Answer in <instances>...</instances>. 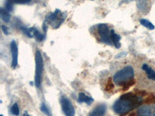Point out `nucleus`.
<instances>
[{
	"instance_id": "obj_19",
	"label": "nucleus",
	"mask_w": 155,
	"mask_h": 116,
	"mask_svg": "<svg viewBox=\"0 0 155 116\" xmlns=\"http://www.w3.org/2000/svg\"><path fill=\"white\" fill-rule=\"evenodd\" d=\"M135 84V80L134 79H132L130 80V81H128V82H126L125 84L123 86V90H124V91H126V90H128V89L130 88V87H132L133 85Z\"/></svg>"
},
{
	"instance_id": "obj_18",
	"label": "nucleus",
	"mask_w": 155,
	"mask_h": 116,
	"mask_svg": "<svg viewBox=\"0 0 155 116\" xmlns=\"http://www.w3.org/2000/svg\"><path fill=\"white\" fill-rule=\"evenodd\" d=\"M11 112L15 116L19 115V105H18L17 103H15V104L12 106Z\"/></svg>"
},
{
	"instance_id": "obj_4",
	"label": "nucleus",
	"mask_w": 155,
	"mask_h": 116,
	"mask_svg": "<svg viewBox=\"0 0 155 116\" xmlns=\"http://www.w3.org/2000/svg\"><path fill=\"white\" fill-rule=\"evenodd\" d=\"M65 19V15L59 10H56L54 12L46 15L44 23L50 25L54 29H57L60 26Z\"/></svg>"
},
{
	"instance_id": "obj_3",
	"label": "nucleus",
	"mask_w": 155,
	"mask_h": 116,
	"mask_svg": "<svg viewBox=\"0 0 155 116\" xmlns=\"http://www.w3.org/2000/svg\"><path fill=\"white\" fill-rule=\"evenodd\" d=\"M35 63H36V71H35V85L37 87H41L42 83V76L44 71V60L42 54L40 50H37L35 54Z\"/></svg>"
},
{
	"instance_id": "obj_11",
	"label": "nucleus",
	"mask_w": 155,
	"mask_h": 116,
	"mask_svg": "<svg viewBox=\"0 0 155 116\" xmlns=\"http://www.w3.org/2000/svg\"><path fill=\"white\" fill-rule=\"evenodd\" d=\"M78 101L79 103L85 102L87 104H89V105H90L94 101V100H93L92 98L88 96V95H86L84 93H79L78 98Z\"/></svg>"
},
{
	"instance_id": "obj_16",
	"label": "nucleus",
	"mask_w": 155,
	"mask_h": 116,
	"mask_svg": "<svg viewBox=\"0 0 155 116\" xmlns=\"http://www.w3.org/2000/svg\"><path fill=\"white\" fill-rule=\"evenodd\" d=\"M140 23L141 25H143V26L147 28V29H151V30H153V29H155V26H154V24L152 23L149 21V20H147L146 19H140Z\"/></svg>"
},
{
	"instance_id": "obj_12",
	"label": "nucleus",
	"mask_w": 155,
	"mask_h": 116,
	"mask_svg": "<svg viewBox=\"0 0 155 116\" xmlns=\"http://www.w3.org/2000/svg\"><path fill=\"white\" fill-rule=\"evenodd\" d=\"M111 40H112V44L116 46V48H120L121 43H120V40L121 37L119 34L115 33L114 30H111Z\"/></svg>"
},
{
	"instance_id": "obj_7",
	"label": "nucleus",
	"mask_w": 155,
	"mask_h": 116,
	"mask_svg": "<svg viewBox=\"0 0 155 116\" xmlns=\"http://www.w3.org/2000/svg\"><path fill=\"white\" fill-rule=\"evenodd\" d=\"M10 50H11L12 56V68L15 69L18 64V46L15 40H13L10 43Z\"/></svg>"
},
{
	"instance_id": "obj_20",
	"label": "nucleus",
	"mask_w": 155,
	"mask_h": 116,
	"mask_svg": "<svg viewBox=\"0 0 155 116\" xmlns=\"http://www.w3.org/2000/svg\"><path fill=\"white\" fill-rule=\"evenodd\" d=\"M13 2H12L11 0H6V4H5V9L7 11L11 12L13 10Z\"/></svg>"
},
{
	"instance_id": "obj_24",
	"label": "nucleus",
	"mask_w": 155,
	"mask_h": 116,
	"mask_svg": "<svg viewBox=\"0 0 155 116\" xmlns=\"http://www.w3.org/2000/svg\"><path fill=\"white\" fill-rule=\"evenodd\" d=\"M2 31H3V33H5L6 35H8L9 34V29H8V28L6 26H5L4 25L2 26Z\"/></svg>"
},
{
	"instance_id": "obj_8",
	"label": "nucleus",
	"mask_w": 155,
	"mask_h": 116,
	"mask_svg": "<svg viewBox=\"0 0 155 116\" xmlns=\"http://www.w3.org/2000/svg\"><path fill=\"white\" fill-rule=\"evenodd\" d=\"M106 112V105L104 104H98L89 113V116H104Z\"/></svg>"
},
{
	"instance_id": "obj_1",
	"label": "nucleus",
	"mask_w": 155,
	"mask_h": 116,
	"mask_svg": "<svg viewBox=\"0 0 155 116\" xmlns=\"http://www.w3.org/2000/svg\"><path fill=\"white\" fill-rule=\"evenodd\" d=\"M134 78V68L127 66L118 70L113 76V82L119 86H123L126 82Z\"/></svg>"
},
{
	"instance_id": "obj_10",
	"label": "nucleus",
	"mask_w": 155,
	"mask_h": 116,
	"mask_svg": "<svg viewBox=\"0 0 155 116\" xmlns=\"http://www.w3.org/2000/svg\"><path fill=\"white\" fill-rule=\"evenodd\" d=\"M142 70H144L147 74L148 79L152 80V81H155V70L154 69L147 65V64H143L142 65Z\"/></svg>"
},
{
	"instance_id": "obj_5",
	"label": "nucleus",
	"mask_w": 155,
	"mask_h": 116,
	"mask_svg": "<svg viewBox=\"0 0 155 116\" xmlns=\"http://www.w3.org/2000/svg\"><path fill=\"white\" fill-rule=\"evenodd\" d=\"M98 33L100 36L101 40L104 43L108 45H112V42L111 40V30H109L106 24H99L98 26Z\"/></svg>"
},
{
	"instance_id": "obj_21",
	"label": "nucleus",
	"mask_w": 155,
	"mask_h": 116,
	"mask_svg": "<svg viewBox=\"0 0 155 116\" xmlns=\"http://www.w3.org/2000/svg\"><path fill=\"white\" fill-rule=\"evenodd\" d=\"M146 103H155V95H151L144 100Z\"/></svg>"
},
{
	"instance_id": "obj_26",
	"label": "nucleus",
	"mask_w": 155,
	"mask_h": 116,
	"mask_svg": "<svg viewBox=\"0 0 155 116\" xmlns=\"http://www.w3.org/2000/svg\"><path fill=\"white\" fill-rule=\"evenodd\" d=\"M130 116H137V115L136 114V113H131Z\"/></svg>"
},
{
	"instance_id": "obj_23",
	"label": "nucleus",
	"mask_w": 155,
	"mask_h": 116,
	"mask_svg": "<svg viewBox=\"0 0 155 116\" xmlns=\"http://www.w3.org/2000/svg\"><path fill=\"white\" fill-rule=\"evenodd\" d=\"M15 4H27L31 2V0H11Z\"/></svg>"
},
{
	"instance_id": "obj_15",
	"label": "nucleus",
	"mask_w": 155,
	"mask_h": 116,
	"mask_svg": "<svg viewBox=\"0 0 155 116\" xmlns=\"http://www.w3.org/2000/svg\"><path fill=\"white\" fill-rule=\"evenodd\" d=\"M31 29H32V32H33V37L37 39V41H42L44 39L45 35L44 33H41L38 29L34 28V27H31Z\"/></svg>"
},
{
	"instance_id": "obj_6",
	"label": "nucleus",
	"mask_w": 155,
	"mask_h": 116,
	"mask_svg": "<svg viewBox=\"0 0 155 116\" xmlns=\"http://www.w3.org/2000/svg\"><path fill=\"white\" fill-rule=\"evenodd\" d=\"M61 104L62 111L65 116H75V110L71 101L66 97L62 96L61 98Z\"/></svg>"
},
{
	"instance_id": "obj_22",
	"label": "nucleus",
	"mask_w": 155,
	"mask_h": 116,
	"mask_svg": "<svg viewBox=\"0 0 155 116\" xmlns=\"http://www.w3.org/2000/svg\"><path fill=\"white\" fill-rule=\"evenodd\" d=\"M41 112H42L43 113H44V114L50 115V112H49L48 108H47V107L46 106V104H44V103H43V104H41Z\"/></svg>"
},
{
	"instance_id": "obj_13",
	"label": "nucleus",
	"mask_w": 155,
	"mask_h": 116,
	"mask_svg": "<svg viewBox=\"0 0 155 116\" xmlns=\"http://www.w3.org/2000/svg\"><path fill=\"white\" fill-rule=\"evenodd\" d=\"M137 116H151V110L148 106H141L138 108Z\"/></svg>"
},
{
	"instance_id": "obj_17",
	"label": "nucleus",
	"mask_w": 155,
	"mask_h": 116,
	"mask_svg": "<svg viewBox=\"0 0 155 116\" xmlns=\"http://www.w3.org/2000/svg\"><path fill=\"white\" fill-rule=\"evenodd\" d=\"M113 88H114V84H113V83H112V78L109 77V78L108 79V81H107L106 87H105V89H106V91H111Z\"/></svg>"
},
{
	"instance_id": "obj_9",
	"label": "nucleus",
	"mask_w": 155,
	"mask_h": 116,
	"mask_svg": "<svg viewBox=\"0 0 155 116\" xmlns=\"http://www.w3.org/2000/svg\"><path fill=\"white\" fill-rule=\"evenodd\" d=\"M137 6L141 12L147 13L150 10L149 0H137Z\"/></svg>"
},
{
	"instance_id": "obj_14",
	"label": "nucleus",
	"mask_w": 155,
	"mask_h": 116,
	"mask_svg": "<svg viewBox=\"0 0 155 116\" xmlns=\"http://www.w3.org/2000/svg\"><path fill=\"white\" fill-rule=\"evenodd\" d=\"M0 15H1V19H2L4 22L9 23V22L10 21L11 15H10L9 11H7L6 9H4V8L1 9V10H0Z\"/></svg>"
},
{
	"instance_id": "obj_28",
	"label": "nucleus",
	"mask_w": 155,
	"mask_h": 116,
	"mask_svg": "<svg viewBox=\"0 0 155 116\" xmlns=\"http://www.w3.org/2000/svg\"><path fill=\"white\" fill-rule=\"evenodd\" d=\"M1 116H3V115H1Z\"/></svg>"
},
{
	"instance_id": "obj_27",
	"label": "nucleus",
	"mask_w": 155,
	"mask_h": 116,
	"mask_svg": "<svg viewBox=\"0 0 155 116\" xmlns=\"http://www.w3.org/2000/svg\"><path fill=\"white\" fill-rule=\"evenodd\" d=\"M153 116H155V108H154V113H153Z\"/></svg>"
},
{
	"instance_id": "obj_25",
	"label": "nucleus",
	"mask_w": 155,
	"mask_h": 116,
	"mask_svg": "<svg viewBox=\"0 0 155 116\" xmlns=\"http://www.w3.org/2000/svg\"><path fill=\"white\" fill-rule=\"evenodd\" d=\"M23 116H30V115L28 114V112H24V113H23Z\"/></svg>"
},
{
	"instance_id": "obj_2",
	"label": "nucleus",
	"mask_w": 155,
	"mask_h": 116,
	"mask_svg": "<svg viewBox=\"0 0 155 116\" xmlns=\"http://www.w3.org/2000/svg\"><path fill=\"white\" fill-rule=\"evenodd\" d=\"M135 107H137V104L133 102L132 101L120 97V99H118L114 103L113 106H112V109L115 112V113H116L119 115L123 116L128 114Z\"/></svg>"
}]
</instances>
